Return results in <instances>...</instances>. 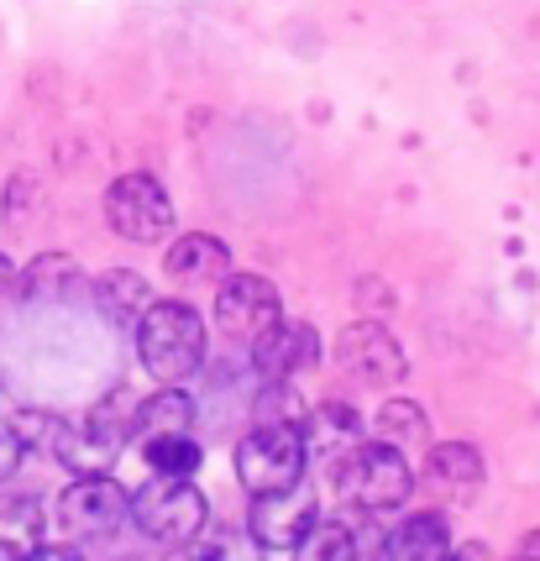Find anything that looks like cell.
Wrapping results in <instances>:
<instances>
[{
    "mask_svg": "<svg viewBox=\"0 0 540 561\" xmlns=\"http://www.w3.org/2000/svg\"><path fill=\"white\" fill-rule=\"evenodd\" d=\"M26 561H84L79 551H64V546H43V551H32Z\"/></svg>",
    "mask_w": 540,
    "mask_h": 561,
    "instance_id": "26",
    "label": "cell"
},
{
    "mask_svg": "<svg viewBox=\"0 0 540 561\" xmlns=\"http://www.w3.org/2000/svg\"><path fill=\"white\" fill-rule=\"evenodd\" d=\"M74 289H79V268H74V257H64V252H48V257H37V263L22 273V294L32 305L69 299Z\"/></svg>",
    "mask_w": 540,
    "mask_h": 561,
    "instance_id": "18",
    "label": "cell"
},
{
    "mask_svg": "<svg viewBox=\"0 0 540 561\" xmlns=\"http://www.w3.org/2000/svg\"><path fill=\"white\" fill-rule=\"evenodd\" d=\"M148 462L158 478H189L199 472V440L195 436H158V440H142Z\"/></svg>",
    "mask_w": 540,
    "mask_h": 561,
    "instance_id": "22",
    "label": "cell"
},
{
    "mask_svg": "<svg viewBox=\"0 0 540 561\" xmlns=\"http://www.w3.org/2000/svg\"><path fill=\"white\" fill-rule=\"evenodd\" d=\"M131 519V493L116 478H74L58 499V525L74 540H105Z\"/></svg>",
    "mask_w": 540,
    "mask_h": 561,
    "instance_id": "7",
    "label": "cell"
},
{
    "mask_svg": "<svg viewBox=\"0 0 540 561\" xmlns=\"http://www.w3.org/2000/svg\"><path fill=\"white\" fill-rule=\"evenodd\" d=\"M299 436H305V451L336 457V451H352L363 440V420L352 415L346 404H325V410H315V415L299 425Z\"/></svg>",
    "mask_w": 540,
    "mask_h": 561,
    "instance_id": "17",
    "label": "cell"
},
{
    "mask_svg": "<svg viewBox=\"0 0 540 561\" xmlns=\"http://www.w3.org/2000/svg\"><path fill=\"white\" fill-rule=\"evenodd\" d=\"M336 363H342V373L368 378V383H399V378L410 373L399 342H393L378 320H357V325H346L342 336H336Z\"/></svg>",
    "mask_w": 540,
    "mask_h": 561,
    "instance_id": "10",
    "label": "cell"
},
{
    "mask_svg": "<svg viewBox=\"0 0 540 561\" xmlns=\"http://www.w3.org/2000/svg\"><path fill=\"white\" fill-rule=\"evenodd\" d=\"M43 504L32 493H0V561H26L43 551Z\"/></svg>",
    "mask_w": 540,
    "mask_h": 561,
    "instance_id": "13",
    "label": "cell"
},
{
    "mask_svg": "<svg viewBox=\"0 0 540 561\" xmlns=\"http://www.w3.org/2000/svg\"><path fill=\"white\" fill-rule=\"evenodd\" d=\"M216 320H221L226 336H263L273 320H284V305H278V289L257 273H226L221 294H216Z\"/></svg>",
    "mask_w": 540,
    "mask_h": 561,
    "instance_id": "9",
    "label": "cell"
},
{
    "mask_svg": "<svg viewBox=\"0 0 540 561\" xmlns=\"http://www.w3.org/2000/svg\"><path fill=\"white\" fill-rule=\"evenodd\" d=\"M295 561H357V540L336 519H315L310 536L295 546Z\"/></svg>",
    "mask_w": 540,
    "mask_h": 561,
    "instance_id": "21",
    "label": "cell"
},
{
    "mask_svg": "<svg viewBox=\"0 0 540 561\" xmlns=\"http://www.w3.org/2000/svg\"><path fill=\"white\" fill-rule=\"evenodd\" d=\"M430 483H441V489H478V478H483V457L467 446V440H446V446H430Z\"/></svg>",
    "mask_w": 540,
    "mask_h": 561,
    "instance_id": "19",
    "label": "cell"
},
{
    "mask_svg": "<svg viewBox=\"0 0 540 561\" xmlns=\"http://www.w3.org/2000/svg\"><path fill=\"white\" fill-rule=\"evenodd\" d=\"M415 489L404 451L389 440H357L342 462V499L357 510H399Z\"/></svg>",
    "mask_w": 540,
    "mask_h": 561,
    "instance_id": "4",
    "label": "cell"
},
{
    "mask_svg": "<svg viewBox=\"0 0 540 561\" xmlns=\"http://www.w3.org/2000/svg\"><path fill=\"white\" fill-rule=\"evenodd\" d=\"M252 420L257 425H295L299 431L310 420V410H305V399H299V389L289 378H263V389L252 399Z\"/></svg>",
    "mask_w": 540,
    "mask_h": 561,
    "instance_id": "20",
    "label": "cell"
},
{
    "mask_svg": "<svg viewBox=\"0 0 540 561\" xmlns=\"http://www.w3.org/2000/svg\"><path fill=\"white\" fill-rule=\"evenodd\" d=\"M199 561H263V546L257 540H242V536H226L216 546H205Z\"/></svg>",
    "mask_w": 540,
    "mask_h": 561,
    "instance_id": "24",
    "label": "cell"
},
{
    "mask_svg": "<svg viewBox=\"0 0 540 561\" xmlns=\"http://www.w3.org/2000/svg\"><path fill=\"white\" fill-rule=\"evenodd\" d=\"M22 451H26V440L16 436V425H0V483L22 467Z\"/></svg>",
    "mask_w": 540,
    "mask_h": 561,
    "instance_id": "25",
    "label": "cell"
},
{
    "mask_svg": "<svg viewBox=\"0 0 540 561\" xmlns=\"http://www.w3.org/2000/svg\"><path fill=\"white\" fill-rule=\"evenodd\" d=\"M137 346L158 383H184L205 367V320L184 299H152L137 325Z\"/></svg>",
    "mask_w": 540,
    "mask_h": 561,
    "instance_id": "1",
    "label": "cell"
},
{
    "mask_svg": "<svg viewBox=\"0 0 540 561\" xmlns=\"http://www.w3.org/2000/svg\"><path fill=\"white\" fill-rule=\"evenodd\" d=\"M305 436L295 425H257L252 436H242L237 446V478L242 489L257 499V493H284L305 478Z\"/></svg>",
    "mask_w": 540,
    "mask_h": 561,
    "instance_id": "5",
    "label": "cell"
},
{
    "mask_svg": "<svg viewBox=\"0 0 540 561\" xmlns=\"http://www.w3.org/2000/svg\"><path fill=\"white\" fill-rule=\"evenodd\" d=\"M16 289V268H11V257H0V299Z\"/></svg>",
    "mask_w": 540,
    "mask_h": 561,
    "instance_id": "27",
    "label": "cell"
},
{
    "mask_svg": "<svg viewBox=\"0 0 540 561\" xmlns=\"http://www.w3.org/2000/svg\"><path fill=\"white\" fill-rule=\"evenodd\" d=\"M126 436H131V425H126L122 399H105L90 415L53 425V451L79 478H111V467L122 462L126 451Z\"/></svg>",
    "mask_w": 540,
    "mask_h": 561,
    "instance_id": "2",
    "label": "cell"
},
{
    "mask_svg": "<svg viewBox=\"0 0 540 561\" xmlns=\"http://www.w3.org/2000/svg\"><path fill=\"white\" fill-rule=\"evenodd\" d=\"M515 561H525V557H515Z\"/></svg>",
    "mask_w": 540,
    "mask_h": 561,
    "instance_id": "30",
    "label": "cell"
},
{
    "mask_svg": "<svg viewBox=\"0 0 540 561\" xmlns=\"http://www.w3.org/2000/svg\"><path fill=\"white\" fill-rule=\"evenodd\" d=\"M95 305H100V316L111 320L116 331H137L142 316H148V305H152V289H148V278H142V273L111 268V273H100L95 278Z\"/></svg>",
    "mask_w": 540,
    "mask_h": 561,
    "instance_id": "12",
    "label": "cell"
},
{
    "mask_svg": "<svg viewBox=\"0 0 540 561\" xmlns=\"http://www.w3.org/2000/svg\"><path fill=\"white\" fill-rule=\"evenodd\" d=\"M393 561H451V525L441 514H410L393 536Z\"/></svg>",
    "mask_w": 540,
    "mask_h": 561,
    "instance_id": "15",
    "label": "cell"
},
{
    "mask_svg": "<svg viewBox=\"0 0 540 561\" xmlns=\"http://www.w3.org/2000/svg\"><path fill=\"white\" fill-rule=\"evenodd\" d=\"M189 425H195V399L179 389H158L137 410V420H131V431L142 440H158V436H189Z\"/></svg>",
    "mask_w": 540,
    "mask_h": 561,
    "instance_id": "16",
    "label": "cell"
},
{
    "mask_svg": "<svg viewBox=\"0 0 540 561\" xmlns=\"http://www.w3.org/2000/svg\"><path fill=\"white\" fill-rule=\"evenodd\" d=\"M519 557H525V561H540V530H536V536H525V546H519Z\"/></svg>",
    "mask_w": 540,
    "mask_h": 561,
    "instance_id": "28",
    "label": "cell"
},
{
    "mask_svg": "<svg viewBox=\"0 0 540 561\" xmlns=\"http://www.w3.org/2000/svg\"><path fill=\"white\" fill-rule=\"evenodd\" d=\"M451 561H483V551H451Z\"/></svg>",
    "mask_w": 540,
    "mask_h": 561,
    "instance_id": "29",
    "label": "cell"
},
{
    "mask_svg": "<svg viewBox=\"0 0 540 561\" xmlns=\"http://www.w3.org/2000/svg\"><path fill=\"white\" fill-rule=\"evenodd\" d=\"M372 431L378 440H389V446H410V440H425V410L410 404V399H389L378 420H372Z\"/></svg>",
    "mask_w": 540,
    "mask_h": 561,
    "instance_id": "23",
    "label": "cell"
},
{
    "mask_svg": "<svg viewBox=\"0 0 540 561\" xmlns=\"http://www.w3.org/2000/svg\"><path fill=\"white\" fill-rule=\"evenodd\" d=\"M310 525H315V489H310L305 478L284 493H257V499H252V514H246L252 540L268 546V551L299 546V540L310 536Z\"/></svg>",
    "mask_w": 540,
    "mask_h": 561,
    "instance_id": "8",
    "label": "cell"
},
{
    "mask_svg": "<svg viewBox=\"0 0 540 561\" xmlns=\"http://www.w3.org/2000/svg\"><path fill=\"white\" fill-rule=\"evenodd\" d=\"M131 519L158 546H189L205 530L210 504H205V493L189 478H152V483L131 493Z\"/></svg>",
    "mask_w": 540,
    "mask_h": 561,
    "instance_id": "3",
    "label": "cell"
},
{
    "mask_svg": "<svg viewBox=\"0 0 540 561\" xmlns=\"http://www.w3.org/2000/svg\"><path fill=\"white\" fill-rule=\"evenodd\" d=\"M320 363V336L310 325H295V320H273L263 336H252V367L263 378H295L305 367Z\"/></svg>",
    "mask_w": 540,
    "mask_h": 561,
    "instance_id": "11",
    "label": "cell"
},
{
    "mask_svg": "<svg viewBox=\"0 0 540 561\" xmlns=\"http://www.w3.org/2000/svg\"><path fill=\"white\" fill-rule=\"evenodd\" d=\"M105 220L126 242H163L173 231V199L152 173H126L105 190Z\"/></svg>",
    "mask_w": 540,
    "mask_h": 561,
    "instance_id": "6",
    "label": "cell"
},
{
    "mask_svg": "<svg viewBox=\"0 0 540 561\" xmlns=\"http://www.w3.org/2000/svg\"><path fill=\"white\" fill-rule=\"evenodd\" d=\"M169 273L179 284H216L231 273V252H226L221 237H205V231H189L169 247Z\"/></svg>",
    "mask_w": 540,
    "mask_h": 561,
    "instance_id": "14",
    "label": "cell"
}]
</instances>
